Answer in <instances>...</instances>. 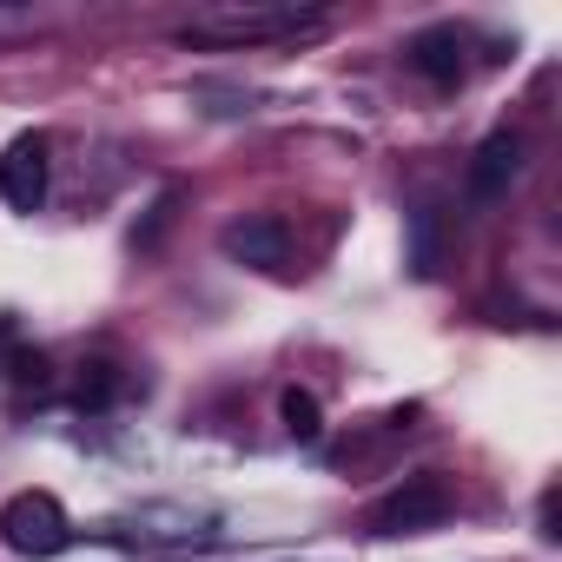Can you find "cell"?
Instances as JSON below:
<instances>
[{
	"label": "cell",
	"mask_w": 562,
	"mask_h": 562,
	"mask_svg": "<svg viewBox=\"0 0 562 562\" xmlns=\"http://www.w3.org/2000/svg\"><path fill=\"white\" fill-rule=\"evenodd\" d=\"M318 34H331V14L305 0H218L179 27V47H292Z\"/></svg>",
	"instance_id": "1"
},
{
	"label": "cell",
	"mask_w": 562,
	"mask_h": 562,
	"mask_svg": "<svg viewBox=\"0 0 562 562\" xmlns=\"http://www.w3.org/2000/svg\"><path fill=\"white\" fill-rule=\"evenodd\" d=\"M278 424H285L299 443H318L325 411H318V397H312V391H285V397H278Z\"/></svg>",
	"instance_id": "8"
},
{
	"label": "cell",
	"mask_w": 562,
	"mask_h": 562,
	"mask_svg": "<svg viewBox=\"0 0 562 562\" xmlns=\"http://www.w3.org/2000/svg\"><path fill=\"white\" fill-rule=\"evenodd\" d=\"M404 67L424 80V87H437V93H457L463 80H470V41L457 34V27H417L411 41H404Z\"/></svg>",
	"instance_id": "5"
},
{
	"label": "cell",
	"mask_w": 562,
	"mask_h": 562,
	"mask_svg": "<svg viewBox=\"0 0 562 562\" xmlns=\"http://www.w3.org/2000/svg\"><path fill=\"white\" fill-rule=\"evenodd\" d=\"M218 251L232 265H251V271H285L292 265V225L278 212H245L218 232Z\"/></svg>",
	"instance_id": "4"
},
{
	"label": "cell",
	"mask_w": 562,
	"mask_h": 562,
	"mask_svg": "<svg viewBox=\"0 0 562 562\" xmlns=\"http://www.w3.org/2000/svg\"><path fill=\"white\" fill-rule=\"evenodd\" d=\"M536 522H542V529H536L542 542H555V536H562V529H555V483L542 490V503H536Z\"/></svg>",
	"instance_id": "13"
},
{
	"label": "cell",
	"mask_w": 562,
	"mask_h": 562,
	"mask_svg": "<svg viewBox=\"0 0 562 562\" xmlns=\"http://www.w3.org/2000/svg\"><path fill=\"white\" fill-rule=\"evenodd\" d=\"M443 516H450V483H443L437 470H417V476H404L391 496H378L371 529H378V536H424V529H437Z\"/></svg>",
	"instance_id": "3"
},
{
	"label": "cell",
	"mask_w": 562,
	"mask_h": 562,
	"mask_svg": "<svg viewBox=\"0 0 562 562\" xmlns=\"http://www.w3.org/2000/svg\"><path fill=\"white\" fill-rule=\"evenodd\" d=\"M179 218V192H159L153 199V212H146V225H133V251H153L159 238H166V225Z\"/></svg>",
	"instance_id": "10"
},
{
	"label": "cell",
	"mask_w": 562,
	"mask_h": 562,
	"mask_svg": "<svg viewBox=\"0 0 562 562\" xmlns=\"http://www.w3.org/2000/svg\"><path fill=\"white\" fill-rule=\"evenodd\" d=\"M516 179H522V133H516V126H496V133L470 153V199H476V205H496Z\"/></svg>",
	"instance_id": "7"
},
{
	"label": "cell",
	"mask_w": 562,
	"mask_h": 562,
	"mask_svg": "<svg viewBox=\"0 0 562 562\" xmlns=\"http://www.w3.org/2000/svg\"><path fill=\"white\" fill-rule=\"evenodd\" d=\"M14 384L21 391H47V351H14Z\"/></svg>",
	"instance_id": "11"
},
{
	"label": "cell",
	"mask_w": 562,
	"mask_h": 562,
	"mask_svg": "<svg viewBox=\"0 0 562 562\" xmlns=\"http://www.w3.org/2000/svg\"><path fill=\"white\" fill-rule=\"evenodd\" d=\"M0 536H8V549L41 562V555H60L74 542V516H67V503L54 490H21L8 509H0Z\"/></svg>",
	"instance_id": "2"
},
{
	"label": "cell",
	"mask_w": 562,
	"mask_h": 562,
	"mask_svg": "<svg viewBox=\"0 0 562 562\" xmlns=\"http://www.w3.org/2000/svg\"><path fill=\"white\" fill-rule=\"evenodd\" d=\"M417 271H437V212H417Z\"/></svg>",
	"instance_id": "12"
},
{
	"label": "cell",
	"mask_w": 562,
	"mask_h": 562,
	"mask_svg": "<svg viewBox=\"0 0 562 562\" xmlns=\"http://www.w3.org/2000/svg\"><path fill=\"white\" fill-rule=\"evenodd\" d=\"M417 417H424V404H397V411H391V430H411Z\"/></svg>",
	"instance_id": "14"
},
{
	"label": "cell",
	"mask_w": 562,
	"mask_h": 562,
	"mask_svg": "<svg viewBox=\"0 0 562 562\" xmlns=\"http://www.w3.org/2000/svg\"><path fill=\"white\" fill-rule=\"evenodd\" d=\"M47 133H21L8 153H0V199L14 212H41L47 205V179H54V159H47Z\"/></svg>",
	"instance_id": "6"
},
{
	"label": "cell",
	"mask_w": 562,
	"mask_h": 562,
	"mask_svg": "<svg viewBox=\"0 0 562 562\" xmlns=\"http://www.w3.org/2000/svg\"><path fill=\"white\" fill-rule=\"evenodd\" d=\"M113 397H120V364L93 358V364L80 371V384H74V404H80V411H106Z\"/></svg>",
	"instance_id": "9"
}]
</instances>
